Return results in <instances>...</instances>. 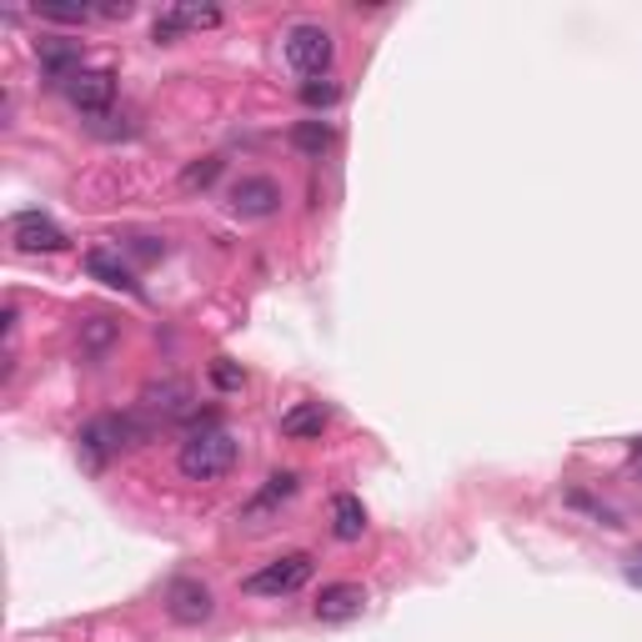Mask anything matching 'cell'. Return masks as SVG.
<instances>
[{
    "mask_svg": "<svg viewBox=\"0 0 642 642\" xmlns=\"http://www.w3.org/2000/svg\"><path fill=\"white\" fill-rule=\"evenodd\" d=\"M302 101L306 106H337L341 90L331 86V80H306V86H302Z\"/></svg>",
    "mask_w": 642,
    "mask_h": 642,
    "instance_id": "obj_18",
    "label": "cell"
},
{
    "mask_svg": "<svg viewBox=\"0 0 642 642\" xmlns=\"http://www.w3.org/2000/svg\"><path fill=\"white\" fill-rule=\"evenodd\" d=\"M361 608H367V592L357 583H331L316 598V618L322 622H351V618H361Z\"/></svg>",
    "mask_w": 642,
    "mask_h": 642,
    "instance_id": "obj_10",
    "label": "cell"
},
{
    "mask_svg": "<svg viewBox=\"0 0 642 642\" xmlns=\"http://www.w3.org/2000/svg\"><path fill=\"white\" fill-rule=\"evenodd\" d=\"M35 56H41V70L51 80H56V86H70V80L80 76V41H70V35H41V41H35Z\"/></svg>",
    "mask_w": 642,
    "mask_h": 642,
    "instance_id": "obj_6",
    "label": "cell"
},
{
    "mask_svg": "<svg viewBox=\"0 0 642 642\" xmlns=\"http://www.w3.org/2000/svg\"><path fill=\"white\" fill-rule=\"evenodd\" d=\"M211 377H216V382H221V387H241V372H237V367H226V361H216V367H211Z\"/></svg>",
    "mask_w": 642,
    "mask_h": 642,
    "instance_id": "obj_22",
    "label": "cell"
},
{
    "mask_svg": "<svg viewBox=\"0 0 642 642\" xmlns=\"http://www.w3.org/2000/svg\"><path fill=\"white\" fill-rule=\"evenodd\" d=\"M181 21H186V31H196V25H221V11H211V6H176Z\"/></svg>",
    "mask_w": 642,
    "mask_h": 642,
    "instance_id": "obj_19",
    "label": "cell"
},
{
    "mask_svg": "<svg viewBox=\"0 0 642 642\" xmlns=\"http://www.w3.org/2000/svg\"><path fill=\"white\" fill-rule=\"evenodd\" d=\"M135 442H146V427L135 417H96L80 427L76 437V457L90 467V472H101L111 457H121L126 447H135Z\"/></svg>",
    "mask_w": 642,
    "mask_h": 642,
    "instance_id": "obj_2",
    "label": "cell"
},
{
    "mask_svg": "<svg viewBox=\"0 0 642 642\" xmlns=\"http://www.w3.org/2000/svg\"><path fill=\"white\" fill-rule=\"evenodd\" d=\"M292 146L306 151V156H322V151L331 146V126H327V121H302V126L292 131Z\"/></svg>",
    "mask_w": 642,
    "mask_h": 642,
    "instance_id": "obj_15",
    "label": "cell"
},
{
    "mask_svg": "<svg viewBox=\"0 0 642 642\" xmlns=\"http://www.w3.org/2000/svg\"><path fill=\"white\" fill-rule=\"evenodd\" d=\"M638 467H642V442H638Z\"/></svg>",
    "mask_w": 642,
    "mask_h": 642,
    "instance_id": "obj_24",
    "label": "cell"
},
{
    "mask_svg": "<svg viewBox=\"0 0 642 642\" xmlns=\"http://www.w3.org/2000/svg\"><path fill=\"white\" fill-rule=\"evenodd\" d=\"M111 337H116V327L106 322V316H96V322H90V331H86V341H90V347H106Z\"/></svg>",
    "mask_w": 642,
    "mask_h": 642,
    "instance_id": "obj_21",
    "label": "cell"
},
{
    "mask_svg": "<svg viewBox=\"0 0 642 642\" xmlns=\"http://www.w3.org/2000/svg\"><path fill=\"white\" fill-rule=\"evenodd\" d=\"M282 206V186L271 176H241L237 186H231V211L237 216H251V221H261V216H271Z\"/></svg>",
    "mask_w": 642,
    "mask_h": 642,
    "instance_id": "obj_7",
    "label": "cell"
},
{
    "mask_svg": "<svg viewBox=\"0 0 642 642\" xmlns=\"http://www.w3.org/2000/svg\"><path fill=\"white\" fill-rule=\"evenodd\" d=\"M11 241L21 251H61L66 247V231H61L51 216H41V211H21L11 221Z\"/></svg>",
    "mask_w": 642,
    "mask_h": 642,
    "instance_id": "obj_9",
    "label": "cell"
},
{
    "mask_svg": "<svg viewBox=\"0 0 642 642\" xmlns=\"http://www.w3.org/2000/svg\"><path fill=\"white\" fill-rule=\"evenodd\" d=\"M632 583H642V553H632V567H628Z\"/></svg>",
    "mask_w": 642,
    "mask_h": 642,
    "instance_id": "obj_23",
    "label": "cell"
},
{
    "mask_svg": "<svg viewBox=\"0 0 642 642\" xmlns=\"http://www.w3.org/2000/svg\"><path fill=\"white\" fill-rule=\"evenodd\" d=\"M237 457H241V447H237V437H231V432L196 427L192 437L181 442L176 467H181V477H186V482H216V477H226L231 467H237Z\"/></svg>",
    "mask_w": 642,
    "mask_h": 642,
    "instance_id": "obj_1",
    "label": "cell"
},
{
    "mask_svg": "<svg viewBox=\"0 0 642 642\" xmlns=\"http://www.w3.org/2000/svg\"><path fill=\"white\" fill-rule=\"evenodd\" d=\"M216 176H221V161L206 156V161H196V166L181 171V186H186V192H206V186H211Z\"/></svg>",
    "mask_w": 642,
    "mask_h": 642,
    "instance_id": "obj_16",
    "label": "cell"
},
{
    "mask_svg": "<svg viewBox=\"0 0 642 642\" xmlns=\"http://www.w3.org/2000/svg\"><path fill=\"white\" fill-rule=\"evenodd\" d=\"M86 271L96 276V282H106V286H116V292H141L135 286V276H131V266H126L121 257H111V251H86Z\"/></svg>",
    "mask_w": 642,
    "mask_h": 642,
    "instance_id": "obj_13",
    "label": "cell"
},
{
    "mask_svg": "<svg viewBox=\"0 0 642 642\" xmlns=\"http://www.w3.org/2000/svg\"><path fill=\"white\" fill-rule=\"evenodd\" d=\"M296 487H302V477H296V472H271V477H266V487L257 492V502L247 508V518H241V522L261 527V518H266L271 508H282L286 497H296Z\"/></svg>",
    "mask_w": 642,
    "mask_h": 642,
    "instance_id": "obj_11",
    "label": "cell"
},
{
    "mask_svg": "<svg viewBox=\"0 0 642 642\" xmlns=\"http://www.w3.org/2000/svg\"><path fill=\"white\" fill-rule=\"evenodd\" d=\"M181 31H186V21H181V11H166V15H156V25H151V35H156L161 45H166V41H176Z\"/></svg>",
    "mask_w": 642,
    "mask_h": 642,
    "instance_id": "obj_20",
    "label": "cell"
},
{
    "mask_svg": "<svg viewBox=\"0 0 642 642\" xmlns=\"http://www.w3.org/2000/svg\"><path fill=\"white\" fill-rule=\"evenodd\" d=\"M166 612H171V622H181V628H202V622L216 612L211 587L196 583V577H176V583L166 587Z\"/></svg>",
    "mask_w": 642,
    "mask_h": 642,
    "instance_id": "obj_5",
    "label": "cell"
},
{
    "mask_svg": "<svg viewBox=\"0 0 642 642\" xmlns=\"http://www.w3.org/2000/svg\"><path fill=\"white\" fill-rule=\"evenodd\" d=\"M327 432V406L322 402H302V406H292L282 417V437H292V442H306V437H322Z\"/></svg>",
    "mask_w": 642,
    "mask_h": 642,
    "instance_id": "obj_14",
    "label": "cell"
},
{
    "mask_svg": "<svg viewBox=\"0 0 642 642\" xmlns=\"http://www.w3.org/2000/svg\"><path fill=\"white\" fill-rule=\"evenodd\" d=\"M306 583H312V557L286 553V557H276V563H266L261 573H251L247 583H241V592H251V598H292Z\"/></svg>",
    "mask_w": 642,
    "mask_h": 642,
    "instance_id": "obj_3",
    "label": "cell"
},
{
    "mask_svg": "<svg viewBox=\"0 0 642 642\" xmlns=\"http://www.w3.org/2000/svg\"><path fill=\"white\" fill-rule=\"evenodd\" d=\"M282 51H286V66H292L296 76H322V70L331 66V51H337V45H331V35L322 31V25H292Z\"/></svg>",
    "mask_w": 642,
    "mask_h": 642,
    "instance_id": "obj_4",
    "label": "cell"
},
{
    "mask_svg": "<svg viewBox=\"0 0 642 642\" xmlns=\"http://www.w3.org/2000/svg\"><path fill=\"white\" fill-rule=\"evenodd\" d=\"M331 532H337L341 542H357L361 532H367V508H361V497H351V492L331 497Z\"/></svg>",
    "mask_w": 642,
    "mask_h": 642,
    "instance_id": "obj_12",
    "label": "cell"
},
{
    "mask_svg": "<svg viewBox=\"0 0 642 642\" xmlns=\"http://www.w3.org/2000/svg\"><path fill=\"white\" fill-rule=\"evenodd\" d=\"M66 96H70V106H76V111L106 116V111H111V101H116V76H111V70H80V76L66 86Z\"/></svg>",
    "mask_w": 642,
    "mask_h": 642,
    "instance_id": "obj_8",
    "label": "cell"
},
{
    "mask_svg": "<svg viewBox=\"0 0 642 642\" xmlns=\"http://www.w3.org/2000/svg\"><path fill=\"white\" fill-rule=\"evenodd\" d=\"M35 15H41V21H56V25H80L96 11H90V6H35Z\"/></svg>",
    "mask_w": 642,
    "mask_h": 642,
    "instance_id": "obj_17",
    "label": "cell"
}]
</instances>
